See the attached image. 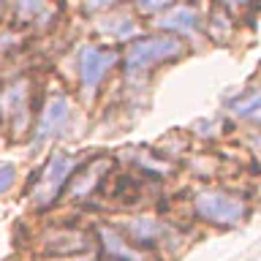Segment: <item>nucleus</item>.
<instances>
[{"mask_svg": "<svg viewBox=\"0 0 261 261\" xmlns=\"http://www.w3.org/2000/svg\"><path fill=\"white\" fill-rule=\"evenodd\" d=\"M185 55V44L182 38L169 36V33H150V36H136L128 44L125 52V68L128 76H142V73L158 68V65L177 60V57Z\"/></svg>", "mask_w": 261, "mask_h": 261, "instance_id": "obj_1", "label": "nucleus"}, {"mask_svg": "<svg viewBox=\"0 0 261 261\" xmlns=\"http://www.w3.org/2000/svg\"><path fill=\"white\" fill-rule=\"evenodd\" d=\"M193 215L210 226L234 228L250 215V204L240 193L223 191V188H201L191 199Z\"/></svg>", "mask_w": 261, "mask_h": 261, "instance_id": "obj_2", "label": "nucleus"}, {"mask_svg": "<svg viewBox=\"0 0 261 261\" xmlns=\"http://www.w3.org/2000/svg\"><path fill=\"white\" fill-rule=\"evenodd\" d=\"M79 169V161L73 158L71 152H55L52 158L46 161V166L41 169V174L36 179V188H33V201H36L38 210H46L63 196V191L68 188V182L73 179Z\"/></svg>", "mask_w": 261, "mask_h": 261, "instance_id": "obj_3", "label": "nucleus"}, {"mask_svg": "<svg viewBox=\"0 0 261 261\" xmlns=\"http://www.w3.org/2000/svg\"><path fill=\"white\" fill-rule=\"evenodd\" d=\"M30 79L16 76L0 87V122L11 139H19L30 128Z\"/></svg>", "mask_w": 261, "mask_h": 261, "instance_id": "obj_4", "label": "nucleus"}, {"mask_svg": "<svg viewBox=\"0 0 261 261\" xmlns=\"http://www.w3.org/2000/svg\"><path fill=\"white\" fill-rule=\"evenodd\" d=\"M120 63V52L109 46L85 44L76 55V73H79V87L85 95H95L103 79L112 73V68Z\"/></svg>", "mask_w": 261, "mask_h": 261, "instance_id": "obj_5", "label": "nucleus"}, {"mask_svg": "<svg viewBox=\"0 0 261 261\" xmlns=\"http://www.w3.org/2000/svg\"><path fill=\"white\" fill-rule=\"evenodd\" d=\"M71 114H73V103L65 93H49L41 103V112H38V120H36V134H33V142L36 144H44L49 139L60 136L71 122Z\"/></svg>", "mask_w": 261, "mask_h": 261, "instance_id": "obj_6", "label": "nucleus"}, {"mask_svg": "<svg viewBox=\"0 0 261 261\" xmlns=\"http://www.w3.org/2000/svg\"><path fill=\"white\" fill-rule=\"evenodd\" d=\"M95 234L109 261H150V253L136 248L125 237V231L117 226H98Z\"/></svg>", "mask_w": 261, "mask_h": 261, "instance_id": "obj_7", "label": "nucleus"}, {"mask_svg": "<svg viewBox=\"0 0 261 261\" xmlns=\"http://www.w3.org/2000/svg\"><path fill=\"white\" fill-rule=\"evenodd\" d=\"M122 231H125V237L136 245V248L144 250V245H155V248H158V245L169 242L171 226H166L161 218H155V215H139V218L130 220Z\"/></svg>", "mask_w": 261, "mask_h": 261, "instance_id": "obj_8", "label": "nucleus"}, {"mask_svg": "<svg viewBox=\"0 0 261 261\" xmlns=\"http://www.w3.org/2000/svg\"><path fill=\"white\" fill-rule=\"evenodd\" d=\"M112 169V161L103 158V155H98V158H93L90 163H85L82 169H76V174H73V179L68 182V188H65V196L73 201H82L87 199L90 193L98 188V182H101L103 171Z\"/></svg>", "mask_w": 261, "mask_h": 261, "instance_id": "obj_9", "label": "nucleus"}, {"mask_svg": "<svg viewBox=\"0 0 261 261\" xmlns=\"http://www.w3.org/2000/svg\"><path fill=\"white\" fill-rule=\"evenodd\" d=\"M158 28L161 33H169V36H193V33H199L201 28V19H199V11L196 8H188V6H171L166 14H161L158 19Z\"/></svg>", "mask_w": 261, "mask_h": 261, "instance_id": "obj_10", "label": "nucleus"}, {"mask_svg": "<svg viewBox=\"0 0 261 261\" xmlns=\"http://www.w3.org/2000/svg\"><path fill=\"white\" fill-rule=\"evenodd\" d=\"M98 30L106 33L109 38L114 41H122V38H130L136 33V19L130 14H109V16H103V19H98Z\"/></svg>", "mask_w": 261, "mask_h": 261, "instance_id": "obj_11", "label": "nucleus"}, {"mask_svg": "<svg viewBox=\"0 0 261 261\" xmlns=\"http://www.w3.org/2000/svg\"><path fill=\"white\" fill-rule=\"evenodd\" d=\"M228 106L240 117H261V90H248V93H242Z\"/></svg>", "mask_w": 261, "mask_h": 261, "instance_id": "obj_12", "label": "nucleus"}, {"mask_svg": "<svg viewBox=\"0 0 261 261\" xmlns=\"http://www.w3.org/2000/svg\"><path fill=\"white\" fill-rule=\"evenodd\" d=\"M16 179H19V174H16L14 163H0V196H6L11 191L16 185Z\"/></svg>", "mask_w": 261, "mask_h": 261, "instance_id": "obj_13", "label": "nucleus"}, {"mask_svg": "<svg viewBox=\"0 0 261 261\" xmlns=\"http://www.w3.org/2000/svg\"><path fill=\"white\" fill-rule=\"evenodd\" d=\"M76 261H95V258H76Z\"/></svg>", "mask_w": 261, "mask_h": 261, "instance_id": "obj_14", "label": "nucleus"}]
</instances>
